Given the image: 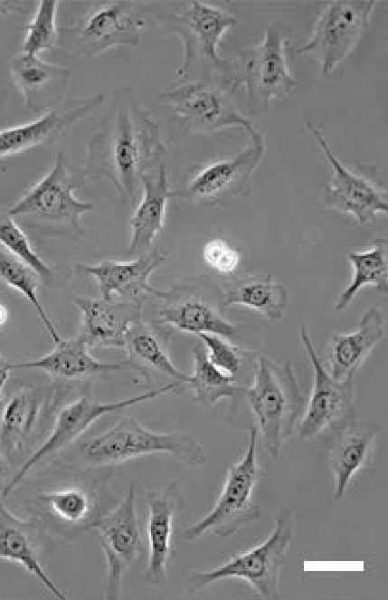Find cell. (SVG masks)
<instances>
[{"label": "cell", "mask_w": 388, "mask_h": 600, "mask_svg": "<svg viewBox=\"0 0 388 600\" xmlns=\"http://www.w3.org/2000/svg\"><path fill=\"white\" fill-rule=\"evenodd\" d=\"M166 147L159 124L139 104L134 92L117 89L86 148L83 167L91 181L107 179L119 198L133 203L147 171L161 164Z\"/></svg>", "instance_id": "1"}, {"label": "cell", "mask_w": 388, "mask_h": 600, "mask_svg": "<svg viewBox=\"0 0 388 600\" xmlns=\"http://www.w3.org/2000/svg\"><path fill=\"white\" fill-rule=\"evenodd\" d=\"M86 180L83 168L75 167L59 152L50 171L11 207L8 214L43 234L79 241L84 235L81 217L94 208L91 202L73 195Z\"/></svg>", "instance_id": "2"}, {"label": "cell", "mask_w": 388, "mask_h": 600, "mask_svg": "<svg viewBox=\"0 0 388 600\" xmlns=\"http://www.w3.org/2000/svg\"><path fill=\"white\" fill-rule=\"evenodd\" d=\"M234 90L222 78L184 81L159 93L169 135L180 138L193 135L214 134L229 128L243 129L252 137L258 131L241 112Z\"/></svg>", "instance_id": "3"}, {"label": "cell", "mask_w": 388, "mask_h": 600, "mask_svg": "<svg viewBox=\"0 0 388 600\" xmlns=\"http://www.w3.org/2000/svg\"><path fill=\"white\" fill-rule=\"evenodd\" d=\"M158 5L136 0L91 4L80 16L59 28V44L90 60L118 46H137L156 22Z\"/></svg>", "instance_id": "4"}, {"label": "cell", "mask_w": 388, "mask_h": 600, "mask_svg": "<svg viewBox=\"0 0 388 600\" xmlns=\"http://www.w3.org/2000/svg\"><path fill=\"white\" fill-rule=\"evenodd\" d=\"M243 395L254 417L258 434L272 458H277L292 435L305 410V399L289 362L254 357L253 379Z\"/></svg>", "instance_id": "5"}, {"label": "cell", "mask_w": 388, "mask_h": 600, "mask_svg": "<svg viewBox=\"0 0 388 600\" xmlns=\"http://www.w3.org/2000/svg\"><path fill=\"white\" fill-rule=\"evenodd\" d=\"M156 23L164 33L176 36L183 46V57L176 68L177 81L219 77L227 81L231 61L217 52L222 37L237 21L225 9L200 1H191L179 13H158Z\"/></svg>", "instance_id": "6"}, {"label": "cell", "mask_w": 388, "mask_h": 600, "mask_svg": "<svg viewBox=\"0 0 388 600\" xmlns=\"http://www.w3.org/2000/svg\"><path fill=\"white\" fill-rule=\"evenodd\" d=\"M294 527L292 510L283 507L264 541L212 570L193 573L186 581L187 592L194 594L217 581L240 578L250 585L259 598H281V572L292 542Z\"/></svg>", "instance_id": "7"}, {"label": "cell", "mask_w": 388, "mask_h": 600, "mask_svg": "<svg viewBox=\"0 0 388 600\" xmlns=\"http://www.w3.org/2000/svg\"><path fill=\"white\" fill-rule=\"evenodd\" d=\"M85 457L97 464H115L144 455L163 453L195 467L207 462L203 445L191 433L156 432L130 414L82 445Z\"/></svg>", "instance_id": "8"}, {"label": "cell", "mask_w": 388, "mask_h": 600, "mask_svg": "<svg viewBox=\"0 0 388 600\" xmlns=\"http://www.w3.org/2000/svg\"><path fill=\"white\" fill-rule=\"evenodd\" d=\"M287 39L288 31L282 24L273 22L258 44L240 51L231 61L227 82L233 90L245 87L251 113L266 111L270 100L284 98L298 85L287 66Z\"/></svg>", "instance_id": "9"}, {"label": "cell", "mask_w": 388, "mask_h": 600, "mask_svg": "<svg viewBox=\"0 0 388 600\" xmlns=\"http://www.w3.org/2000/svg\"><path fill=\"white\" fill-rule=\"evenodd\" d=\"M258 432L253 426L241 459L227 471L220 495L211 510L184 531V538L196 540L206 535L228 537L247 522L260 519L257 487L265 475L257 458Z\"/></svg>", "instance_id": "10"}, {"label": "cell", "mask_w": 388, "mask_h": 600, "mask_svg": "<svg viewBox=\"0 0 388 600\" xmlns=\"http://www.w3.org/2000/svg\"><path fill=\"white\" fill-rule=\"evenodd\" d=\"M179 385V382H171L137 395L113 402H99L88 396H82L69 403L58 413L52 429L45 441L4 486L3 498L14 490L35 465L72 443L103 415L155 399L174 390Z\"/></svg>", "instance_id": "11"}, {"label": "cell", "mask_w": 388, "mask_h": 600, "mask_svg": "<svg viewBox=\"0 0 388 600\" xmlns=\"http://www.w3.org/2000/svg\"><path fill=\"white\" fill-rule=\"evenodd\" d=\"M376 1L337 0L319 14L308 41L298 52L316 59L323 74L334 71L361 41L371 22Z\"/></svg>", "instance_id": "12"}, {"label": "cell", "mask_w": 388, "mask_h": 600, "mask_svg": "<svg viewBox=\"0 0 388 600\" xmlns=\"http://www.w3.org/2000/svg\"><path fill=\"white\" fill-rule=\"evenodd\" d=\"M262 133L251 137L250 144L231 157L211 161L197 170L185 187L175 190V198L216 205L252 193V176L264 157Z\"/></svg>", "instance_id": "13"}, {"label": "cell", "mask_w": 388, "mask_h": 600, "mask_svg": "<svg viewBox=\"0 0 388 600\" xmlns=\"http://www.w3.org/2000/svg\"><path fill=\"white\" fill-rule=\"evenodd\" d=\"M90 529L96 531L106 559L104 598L118 599L125 574L145 551L134 485L119 502L97 518Z\"/></svg>", "instance_id": "14"}, {"label": "cell", "mask_w": 388, "mask_h": 600, "mask_svg": "<svg viewBox=\"0 0 388 600\" xmlns=\"http://www.w3.org/2000/svg\"><path fill=\"white\" fill-rule=\"evenodd\" d=\"M153 296L162 302L157 310L161 324L199 335L214 334L235 338L236 326L223 316L221 288L213 284H180L167 290H155Z\"/></svg>", "instance_id": "15"}, {"label": "cell", "mask_w": 388, "mask_h": 600, "mask_svg": "<svg viewBox=\"0 0 388 600\" xmlns=\"http://www.w3.org/2000/svg\"><path fill=\"white\" fill-rule=\"evenodd\" d=\"M300 340L313 367L310 398L298 423V434L313 440L332 433L351 420L355 406L354 380H336L322 365L306 326L300 329Z\"/></svg>", "instance_id": "16"}, {"label": "cell", "mask_w": 388, "mask_h": 600, "mask_svg": "<svg viewBox=\"0 0 388 600\" xmlns=\"http://www.w3.org/2000/svg\"><path fill=\"white\" fill-rule=\"evenodd\" d=\"M147 534L148 557L144 573L147 584L162 586L175 554L174 524L185 505V496L175 481L147 492Z\"/></svg>", "instance_id": "17"}, {"label": "cell", "mask_w": 388, "mask_h": 600, "mask_svg": "<svg viewBox=\"0 0 388 600\" xmlns=\"http://www.w3.org/2000/svg\"><path fill=\"white\" fill-rule=\"evenodd\" d=\"M307 128L328 160L333 176L326 187L329 204L366 224L375 221L378 213H387L388 205L383 192L369 179L348 169L332 152L326 138L312 122Z\"/></svg>", "instance_id": "18"}, {"label": "cell", "mask_w": 388, "mask_h": 600, "mask_svg": "<svg viewBox=\"0 0 388 600\" xmlns=\"http://www.w3.org/2000/svg\"><path fill=\"white\" fill-rule=\"evenodd\" d=\"M103 101L100 92L65 99L34 121L0 130V157L55 141L76 122L99 108Z\"/></svg>", "instance_id": "19"}, {"label": "cell", "mask_w": 388, "mask_h": 600, "mask_svg": "<svg viewBox=\"0 0 388 600\" xmlns=\"http://www.w3.org/2000/svg\"><path fill=\"white\" fill-rule=\"evenodd\" d=\"M166 259L160 250H154L132 261L110 259L98 263H78L77 273L92 277L106 300L124 299L143 303L156 290L148 282L150 275Z\"/></svg>", "instance_id": "20"}, {"label": "cell", "mask_w": 388, "mask_h": 600, "mask_svg": "<svg viewBox=\"0 0 388 600\" xmlns=\"http://www.w3.org/2000/svg\"><path fill=\"white\" fill-rule=\"evenodd\" d=\"M377 435L376 428L352 420L333 432L328 464L336 500L343 499L354 480L368 466Z\"/></svg>", "instance_id": "21"}, {"label": "cell", "mask_w": 388, "mask_h": 600, "mask_svg": "<svg viewBox=\"0 0 388 600\" xmlns=\"http://www.w3.org/2000/svg\"><path fill=\"white\" fill-rule=\"evenodd\" d=\"M8 67L26 109L33 113L50 110L65 100L71 78L68 68L24 53L11 59Z\"/></svg>", "instance_id": "22"}, {"label": "cell", "mask_w": 388, "mask_h": 600, "mask_svg": "<svg viewBox=\"0 0 388 600\" xmlns=\"http://www.w3.org/2000/svg\"><path fill=\"white\" fill-rule=\"evenodd\" d=\"M82 316V334L90 346L124 348L131 325L141 319L142 304L113 299L74 298Z\"/></svg>", "instance_id": "23"}, {"label": "cell", "mask_w": 388, "mask_h": 600, "mask_svg": "<svg viewBox=\"0 0 388 600\" xmlns=\"http://www.w3.org/2000/svg\"><path fill=\"white\" fill-rule=\"evenodd\" d=\"M383 334V313L378 307H371L363 314L355 330L334 335L327 347L331 376L336 380H354Z\"/></svg>", "instance_id": "24"}, {"label": "cell", "mask_w": 388, "mask_h": 600, "mask_svg": "<svg viewBox=\"0 0 388 600\" xmlns=\"http://www.w3.org/2000/svg\"><path fill=\"white\" fill-rule=\"evenodd\" d=\"M90 344L80 334L55 343V347L37 359L10 364L11 368L40 369L59 379H75L98 373L114 372L130 367L127 362L110 363L96 359Z\"/></svg>", "instance_id": "25"}, {"label": "cell", "mask_w": 388, "mask_h": 600, "mask_svg": "<svg viewBox=\"0 0 388 600\" xmlns=\"http://www.w3.org/2000/svg\"><path fill=\"white\" fill-rule=\"evenodd\" d=\"M143 196L134 210L129 226L131 237L127 248L128 254H136L149 248L164 226L167 203L175 198L163 164L156 174L145 175L142 180Z\"/></svg>", "instance_id": "26"}, {"label": "cell", "mask_w": 388, "mask_h": 600, "mask_svg": "<svg viewBox=\"0 0 388 600\" xmlns=\"http://www.w3.org/2000/svg\"><path fill=\"white\" fill-rule=\"evenodd\" d=\"M0 559L21 565L57 599L66 600V595L51 578L43 567L29 523L10 512L0 502Z\"/></svg>", "instance_id": "27"}, {"label": "cell", "mask_w": 388, "mask_h": 600, "mask_svg": "<svg viewBox=\"0 0 388 600\" xmlns=\"http://www.w3.org/2000/svg\"><path fill=\"white\" fill-rule=\"evenodd\" d=\"M222 290V307L241 305L258 311L271 322L283 317L288 294L285 287L266 277L246 279L224 286Z\"/></svg>", "instance_id": "28"}, {"label": "cell", "mask_w": 388, "mask_h": 600, "mask_svg": "<svg viewBox=\"0 0 388 600\" xmlns=\"http://www.w3.org/2000/svg\"><path fill=\"white\" fill-rule=\"evenodd\" d=\"M39 501L52 520L71 529L83 531L103 513L98 512L96 498L81 487L69 486L39 494Z\"/></svg>", "instance_id": "29"}, {"label": "cell", "mask_w": 388, "mask_h": 600, "mask_svg": "<svg viewBox=\"0 0 388 600\" xmlns=\"http://www.w3.org/2000/svg\"><path fill=\"white\" fill-rule=\"evenodd\" d=\"M346 257L352 267V276L334 306L337 311L346 309L365 286H373L382 293H386L388 290L386 239H375L371 248L362 252H349Z\"/></svg>", "instance_id": "30"}, {"label": "cell", "mask_w": 388, "mask_h": 600, "mask_svg": "<svg viewBox=\"0 0 388 600\" xmlns=\"http://www.w3.org/2000/svg\"><path fill=\"white\" fill-rule=\"evenodd\" d=\"M43 398L33 389L14 395L0 409V447L7 453L20 448L34 426Z\"/></svg>", "instance_id": "31"}, {"label": "cell", "mask_w": 388, "mask_h": 600, "mask_svg": "<svg viewBox=\"0 0 388 600\" xmlns=\"http://www.w3.org/2000/svg\"><path fill=\"white\" fill-rule=\"evenodd\" d=\"M193 372L186 385L195 400L204 406H212L222 398H233L243 395L244 387L208 359L203 345L198 344L192 349Z\"/></svg>", "instance_id": "32"}, {"label": "cell", "mask_w": 388, "mask_h": 600, "mask_svg": "<svg viewBox=\"0 0 388 600\" xmlns=\"http://www.w3.org/2000/svg\"><path fill=\"white\" fill-rule=\"evenodd\" d=\"M124 348L132 358L175 382H188L189 375L181 372L175 366L155 331L141 319L131 325L126 336Z\"/></svg>", "instance_id": "33"}, {"label": "cell", "mask_w": 388, "mask_h": 600, "mask_svg": "<svg viewBox=\"0 0 388 600\" xmlns=\"http://www.w3.org/2000/svg\"><path fill=\"white\" fill-rule=\"evenodd\" d=\"M40 276L0 244V281L21 293L34 308L54 343L62 340L37 294Z\"/></svg>", "instance_id": "34"}, {"label": "cell", "mask_w": 388, "mask_h": 600, "mask_svg": "<svg viewBox=\"0 0 388 600\" xmlns=\"http://www.w3.org/2000/svg\"><path fill=\"white\" fill-rule=\"evenodd\" d=\"M59 1L42 0L31 21L25 25L23 53L35 55L43 51H52L59 44V29L56 14Z\"/></svg>", "instance_id": "35"}, {"label": "cell", "mask_w": 388, "mask_h": 600, "mask_svg": "<svg viewBox=\"0 0 388 600\" xmlns=\"http://www.w3.org/2000/svg\"><path fill=\"white\" fill-rule=\"evenodd\" d=\"M0 244L40 277H52L50 266L33 251L24 230L8 214H0Z\"/></svg>", "instance_id": "36"}, {"label": "cell", "mask_w": 388, "mask_h": 600, "mask_svg": "<svg viewBox=\"0 0 388 600\" xmlns=\"http://www.w3.org/2000/svg\"><path fill=\"white\" fill-rule=\"evenodd\" d=\"M198 337L203 343L209 361L224 374L234 377L241 364L240 349L218 335L201 333Z\"/></svg>", "instance_id": "37"}, {"label": "cell", "mask_w": 388, "mask_h": 600, "mask_svg": "<svg viewBox=\"0 0 388 600\" xmlns=\"http://www.w3.org/2000/svg\"><path fill=\"white\" fill-rule=\"evenodd\" d=\"M203 258L209 267L223 275L233 274L241 262V252L220 238L209 240L204 243Z\"/></svg>", "instance_id": "38"}, {"label": "cell", "mask_w": 388, "mask_h": 600, "mask_svg": "<svg viewBox=\"0 0 388 600\" xmlns=\"http://www.w3.org/2000/svg\"><path fill=\"white\" fill-rule=\"evenodd\" d=\"M28 3L29 2L16 0L0 1V14H25L28 12Z\"/></svg>", "instance_id": "39"}, {"label": "cell", "mask_w": 388, "mask_h": 600, "mask_svg": "<svg viewBox=\"0 0 388 600\" xmlns=\"http://www.w3.org/2000/svg\"><path fill=\"white\" fill-rule=\"evenodd\" d=\"M11 369L12 368L10 367V364L0 353V404L2 400L3 390L6 382L8 381Z\"/></svg>", "instance_id": "40"}, {"label": "cell", "mask_w": 388, "mask_h": 600, "mask_svg": "<svg viewBox=\"0 0 388 600\" xmlns=\"http://www.w3.org/2000/svg\"><path fill=\"white\" fill-rule=\"evenodd\" d=\"M8 474L9 465L2 453H0V487H4L3 484L5 481Z\"/></svg>", "instance_id": "41"}, {"label": "cell", "mask_w": 388, "mask_h": 600, "mask_svg": "<svg viewBox=\"0 0 388 600\" xmlns=\"http://www.w3.org/2000/svg\"><path fill=\"white\" fill-rule=\"evenodd\" d=\"M8 317H9V311L7 307L3 303H0V327H2L7 322Z\"/></svg>", "instance_id": "42"}]
</instances>
